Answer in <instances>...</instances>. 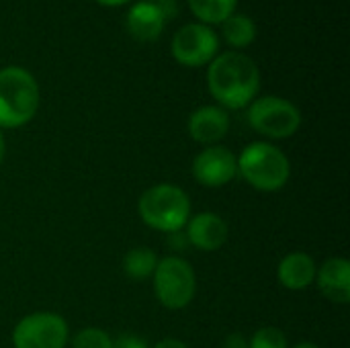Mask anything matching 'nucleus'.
<instances>
[{"mask_svg": "<svg viewBox=\"0 0 350 348\" xmlns=\"http://www.w3.org/2000/svg\"><path fill=\"white\" fill-rule=\"evenodd\" d=\"M4 156H6V139H4V135H2V131H0V164H2V160H4Z\"/></svg>", "mask_w": 350, "mask_h": 348, "instance_id": "b1692460", "label": "nucleus"}, {"mask_svg": "<svg viewBox=\"0 0 350 348\" xmlns=\"http://www.w3.org/2000/svg\"><path fill=\"white\" fill-rule=\"evenodd\" d=\"M189 135L201 146H217L230 131V115L219 105H203L195 109L187 121Z\"/></svg>", "mask_w": 350, "mask_h": 348, "instance_id": "9b49d317", "label": "nucleus"}, {"mask_svg": "<svg viewBox=\"0 0 350 348\" xmlns=\"http://www.w3.org/2000/svg\"><path fill=\"white\" fill-rule=\"evenodd\" d=\"M224 348H248V340L240 332H236V334H230L224 340Z\"/></svg>", "mask_w": 350, "mask_h": 348, "instance_id": "412c9836", "label": "nucleus"}, {"mask_svg": "<svg viewBox=\"0 0 350 348\" xmlns=\"http://www.w3.org/2000/svg\"><path fill=\"white\" fill-rule=\"evenodd\" d=\"M137 213L148 228L162 234H174L185 230L191 217V199L178 185L158 183L142 193L137 199Z\"/></svg>", "mask_w": 350, "mask_h": 348, "instance_id": "20e7f679", "label": "nucleus"}, {"mask_svg": "<svg viewBox=\"0 0 350 348\" xmlns=\"http://www.w3.org/2000/svg\"><path fill=\"white\" fill-rule=\"evenodd\" d=\"M320 293L338 306H347L350 302V263L345 256H334L324 260L318 267L316 281Z\"/></svg>", "mask_w": 350, "mask_h": 348, "instance_id": "ddd939ff", "label": "nucleus"}, {"mask_svg": "<svg viewBox=\"0 0 350 348\" xmlns=\"http://www.w3.org/2000/svg\"><path fill=\"white\" fill-rule=\"evenodd\" d=\"M248 348H289V340L281 328L262 326L250 336Z\"/></svg>", "mask_w": 350, "mask_h": 348, "instance_id": "6ab92c4d", "label": "nucleus"}, {"mask_svg": "<svg viewBox=\"0 0 350 348\" xmlns=\"http://www.w3.org/2000/svg\"><path fill=\"white\" fill-rule=\"evenodd\" d=\"M246 109L250 127L269 139H287L295 135L304 121L297 105L277 94L256 96Z\"/></svg>", "mask_w": 350, "mask_h": 348, "instance_id": "39448f33", "label": "nucleus"}, {"mask_svg": "<svg viewBox=\"0 0 350 348\" xmlns=\"http://www.w3.org/2000/svg\"><path fill=\"white\" fill-rule=\"evenodd\" d=\"M238 0H189V8L203 25H221L236 12Z\"/></svg>", "mask_w": 350, "mask_h": 348, "instance_id": "f3484780", "label": "nucleus"}, {"mask_svg": "<svg viewBox=\"0 0 350 348\" xmlns=\"http://www.w3.org/2000/svg\"><path fill=\"white\" fill-rule=\"evenodd\" d=\"M207 86L221 109H246L260 90V70L242 51H224L207 68Z\"/></svg>", "mask_w": 350, "mask_h": 348, "instance_id": "f257e3e1", "label": "nucleus"}, {"mask_svg": "<svg viewBox=\"0 0 350 348\" xmlns=\"http://www.w3.org/2000/svg\"><path fill=\"white\" fill-rule=\"evenodd\" d=\"M150 2H160V0H150Z\"/></svg>", "mask_w": 350, "mask_h": 348, "instance_id": "a878e982", "label": "nucleus"}, {"mask_svg": "<svg viewBox=\"0 0 350 348\" xmlns=\"http://www.w3.org/2000/svg\"><path fill=\"white\" fill-rule=\"evenodd\" d=\"M318 265L308 252H289L277 267V281L289 291H304L314 285Z\"/></svg>", "mask_w": 350, "mask_h": 348, "instance_id": "4468645a", "label": "nucleus"}, {"mask_svg": "<svg viewBox=\"0 0 350 348\" xmlns=\"http://www.w3.org/2000/svg\"><path fill=\"white\" fill-rule=\"evenodd\" d=\"M166 21H168V14L164 12L162 4L150 2V0H139L135 4H131V8L127 10V16H125L129 35L139 43L156 41L162 35Z\"/></svg>", "mask_w": 350, "mask_h": 348, "instance_id": "f8f14e48", "label": "nucleus"}, {"mask_svg": "<svg viewBox=\"0 0 350 348\" xmlns=\"http://www.w3.org/2000/svg\"><path fill=\"white\" fill-rule=\"evenodd\" d=\"M68 343V322L55 312H33L12 328L14 348H66Z\"/></svg>", "mask_w": 350, "mask_h": 348, "instance_id": "0eeeda50", "label": "nucleus"}, {"mask_svg": "<svg viewBox=\"0 0 350 348\" xmlns=\"http://www.w3.org/2000/svg\"><path fill=\"white\" fill-rule=\"evenodd\" d=\"M170 51L180 66L187 68L209 66L213 57L219 53V37L209 25L189 23L174 33Z\"/></svg>", "mask_w": 350, "mask_h": 348, "instance_id": "6e6552de", "label": "nucleus"}, {"mask_svg": "<svg viewBox=\"0 0 350 348\" xmlns=\"http://www.w3.org/2000/svg\"><path fill=\"white\" fill-rule=\"evenodd\" d=\"M113 348H150V345L135 334H121L113 338Z\"/></svg>", "mask_w": 350, "mask_h": 348, "instance_id": "aec40b11", "label": "nucleus"}, {"mask_svg": "<svg viewBox=\"0 0 350 348\" xmlns=\"http://www.w3.org/2000/svg\"><path fill=\"white\" fill-rule=\"evenodd\" d=\"M158 260H160L158 254L148 246L131 248L123 256V273L131 281H148V279H152V275L158 267Z\"/></svg>", "mask_w": 350, "mask_h": 348, "instance_id": "dca6fc26", "label": "nucleus"}, {"mask_svg": "<svg viewBox=\"0 0 350 348\" xmlns=\"http://www.w3.org/2000/svg\"><path fill=\"white\" fill-rule=\"evenodd\" d=\"M154 293L160 306L166 310H185L197 293V275L189 260L183 256L170 254L158 260V267L152 275Z\"/></svg>", "mask_w": 350, "mask_h": 348, "instance_id": "423d86ee", "label": "nucleus"}, {"mask_svg": "<svg viewBox=\"0 0 350 348\" xmlns=\"http://www.w3.org/2000/svg\"><path fill=\"white\" fill-rule=\"evenodd\" d=\"M191 172H193V178L201 187H207V189L226 187L238 174L236 154L221 144L207 146L193 158Z\"/></svg>", "mask_w": 350, "mask_h": 348, "instance_id": "1a4fd4ad", "label": "nucleus"}, {"mask_svg": "<svg viewBox=\"0 0 350 348\" xmlns=\"http://www.w3.org/2000/svg\"><path fill=\"white\" fill-rule=\"evenodd\" d=\"M238 174L260 193H277L291 178L287 154L271 142H252L236 156Z\"/></svg>", "mask_w": 350, "mask_h": 348, "instance_id": "f03ea898", "label": "nucleus"}, {"mask_svg": "<svg viewBox=\"0 0 350 348\" xmlns=\"http://www.w3.org/2000/svg\"><path fill=\"white\" fill-rule=\"evenodd\" d=\"M72 348H113V338L103 328L88 326L72 336Z\"/></svg>", "mask_w": 350, "mask_h": 348, "instance_id": "a211bd4d", "label": "nucleus"}, {"mask_svg": "<svg viewBox=\"0 0 350 348\" xmlns=\"http://www.w3.org/2000/svg\"><path fill=\"white\" fill-rule=\"evenodd\" d=\"M221 37L230 47H234V51L244 49L256 39V23L244 12H232L221 23Z\"/></svg>", "mask_w": 350, "mask_h": 348, "instance_id": "2eb2a0df", "label": "nucleus"}, {"mask_svg": "<svg viewBox=\"0 0 350 348\" xmlns=\"http://www.w3.org/2000/svg\"><path fill=\"white\" fill-rule=\"evenodd\" d=\"M289 348H320L318 345H314V343H297L295 347H289Z\"/></svg>", "mask_w": 350, "mask_h": 348, "instance_id": "393cba45", "label": "nucleus"}, {"mask_svg": "<svg viewBox=\"0 0 350 348\" xmlns=\"http://www.w3.org/2000/svg\"><path fill=\"white\" fill-rule=\"evenodd\" d=\"M41 94L35 76L21 66L0 70V129L27 125L39 111Z\"/></svg>", "mask_w": 350, "mask_h": 348, "instance_id": "7ed1b4c3", "label": "nucleus"}, {"mask_svg": "<svg viewBox=\"0 0 350 348\" xmlns=\"http://www.w3.org/2000/svg\"><path fill=\"white\" fill-rule=\"evenodd\" d=\"M230 236V228L226 219L219 213L213 211H201L189 217L185 226V238L187 242L201 250V252H215L219 250Z\"/></svg>", "mask_w": 350, "mask_h": 348, "instance_id": "9d476101", "label": "nucleus"}, {"mask_svg": "<svg viewBox=\"0 0 350 348\" xmlns=\"http://www.w3.org/2000/svg\"><path fill=\"white\" fill-rule=\"evenodd\" d=\"M150 348H189L187 347V343H183V340H178V338H162V340H158L154 347Z\"/></svg>", "mask_w": 350, "mask_h": 348, "instance_id": "4be33fe9", "label": "nucleus"}, {"mask_svg": "<svg viewBox=\"0 0 350 348\" xmlns=\"http://www.w3.org/2000/svg\"><path fill=\"white\" fill-rule=\"evenodd\" d=\"M96 4H100V6H123V4H127L129 0H94Z\"/></svg>", "mask_w": 350, "mask_h": 348, "instance_id": "5701e85b", "label": "nucleus"}]
</instances>
